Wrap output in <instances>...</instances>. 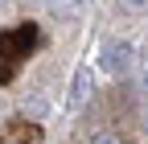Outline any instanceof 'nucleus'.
<instances>
[{"label": "nucleus", "instance_id": "obj_1", "mask_svg": "<svg viewBox=\"0 0 148 144\" xmlns=\"http://www.w3.org/2000/svg\"><path fill=\"white\" fill-rule=\"evenodd\" d=\"M103 66L111 70V74H127V70H132V45L127 41H111L103 49Z\"/></svg>", "mask_w": 148, "mask_h": 144}, {"label": "nucleus", "instance_id": "obj_2", "mask_svg": "<svg viewBox=\"0 0 148 144\" xmlns=\"http://www.w3.org/2000/svg\"><path fill=\"white\" fill-rule=\"evenodd\" d=\"M49 4V12L58 16V21H74V16L82 12V0H45Z\"/></svg>", "mask_w": 148, "mask_h": 144}, {"label": "nucleus", "instance_id": "obj_3", "mask_svg": "<svg viewBox=\"0 0 148 144\" xmlns=\"http://www.w3.org/2000/svg\"><path fill=\"white\" fill-rule=\"evenodd\" d=\"M86 91H90V78H86V70H78V74H74V95H70V107H78Z\"/></svg>", "mask_w": 148, "mask_h": 144}, {"label": "nucleus", "instance_id": "obj_4", "mask_svg": "<svg viewBox=\"0 0 148 144\" xmlns=\"http://www.w3.org/2000/svg\"><path fill=\"white\" fill-rule=\"evenodd\" d=\"M148 0H119V12H144Z\"/></svg>", "mask_w": 148, "mask_h": 144}, {"label": "nucleus", "instance_id": "obj_5", "mask_svg": "<svg viewBox=\"0 0 148 144\" xmlns=\"http://www.w3.org/2000/svg\"><path fill=\"white\" fill-rule=\"evenodd\" d=\"M90 144H123V140H119V136H111V132H99Z\"/></svg>", "mask_w": 148, "mask_h": 144}, {"label": "nucleus", "instance_id": "obj_6", "mask_svg": "<svg viewBox=\"0 0 148 144\" xmlns=\"http://www.w3.org/2000/svg\"><path fill=\"white\" fill-rule=\"evenodd\" d=\"M144 86H148V62H144Z\"/></svg>", "mask_w": 148, "mask_h": 144}]
</instances>
